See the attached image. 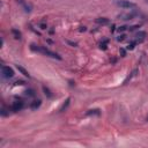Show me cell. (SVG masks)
<instances>
[{"label": "cell", "instance_id": "cell-14", "mask_svg": "<svg viewBox=\"0 0 148 148\" xmlns=\"http://www.w3.org/2000/svg\"><path fill=\"white\" fill-rule=\"evenodd\" d=\"M106 47H108V39H105V40H103V42L99 43V49L106 50Z\"/></svg>", "mask_w": 148, "mask_h": 148}, {"label": "cell", "instance_id": "cell-22", "mask_svg": "<svg viewBox=\"0 0 148 148\" xmlns=\"http://www.w3.org/2000/svg\"><path fill=\"white\" fill-rule=\"evenodd\" d=\"M126 28H127V27H125V25L119 27V28H118V31H119V32H120V31H124V30H126Z\"/></svg>", "mask_w": 148, "mask_h": 148}, {"label": "cell", "instance_id": "cell-23", "mask_svg": "<svg viewBox=\"0 0 148 148\" xmlns=\"http://www.w3.org/2000/svg\"><path fill=\"white\" fill-rule=\"evenodd\" d=\"M120 52H121V56H123V57H125V50H124V49H121V50H120Z\"/></svg>", "mask_w": 148, "mask_h": 148}, {"label": "cell", "instance_id": "cell-25", "mask_svg": "<svg viewBox=\"0 0 148 148\" xmlns=\"http://www.w3.org/2000/svg\"><path fill=\"white\" fill-rule=\"evenodd\" d=\"M146 2H148V0H146Z\"/></svg>", "mask_w": 148, "mask_h": 148}, {"label": "cell", "instance_id": "cell-5", "mask_svg": "<svg viewBox=\"0 0 148 148\" xmlns=\"http://www.w3.org/2000/svg\"><path fill=\"white\" fill-rule=\"evenodd\" d=\"M146 36H147V34H146L145 31H139L138 34H135V42H136V43H138V42L140 43V42L145 40Z\"/></svg>", "mask_w": 148, "mask_h": 148}, {"label": "cell", "instance_id": "cell-11", "mask_svg": "<svg viewBox=\"0 0 148 148\" xmlns=\"http://www.w3.org/2000/svg\"><path fill=\"white\" fill-rule=\"evenodd\" d=\"M86 114H87V116H91V114L99 116V114H101V111H99V109H92V110H89V111H88Z\"/></svg>", "mask_w": 148, "mask_h": 148}, {"label": "cell", "instance_id": "cell-2", "mask_svg": "<svg viewBox=\"0 0 148 148\" xmlns=\"http://www.w3.org/2000/svg\"><path fill=\"white\" fill-rule=\"evenodd\" d=\"M114 3L120 7V8H125V9H135L136 5L134 2H131L130 0H114Z\"/></svg>", "mask_w": 148, "mask_h": 148}, {"label": "cell", "instance_id": "cell-17", "mask_svg": "<svg viewBox=\"0 0 148 148\" xmlns=\"http://www.w3.org/2000/svg\"><path fill=\"white\" fill-rule=\"evenodd\" d=\"M7 110H6V108L5 106H2V109H1V116H3V117H6V116H8V113L9 112H6Z\"/></svg>", "mask_w": 148, "mask_h": 148}, {"label": "cell", "instance_id": "cell-12", "mask_svg": "<svg viewBox=\"0 0 148 148\" xmlns=\"http://www.w3.org/2000/svg\"><path fill=\"white\" fill-rule=\"evenodd\" d=\"M12 34H13V36H14V38L15 39H21V32L18 31V30H16V29H13L12 30Z\"/></svg>", "mask_w": 148, "mask_h": 148}, {"label": "cell", "instance_id": "cell-9", "mask_svg": "<svg viewBox=\"0 0 148 148\" xmlns=\"http://www.w3.org/2000/svg\"><path fill=\"white\" fill-rule=\"evenodd\" d=\"M40 104H42V101H40V99H37V101H34V102H31V104H30V108H31L32 110H36V109H38V108L40 106Z\"/></svg>", "mask_w": 148, "mask_h": 148}, {"label": "cell", "instance_id": "cell-3", "mask_svg": "<svg viewBox=\"0 0 148 148\" xmlns=\"http://www.w3.org/2000/svg\"><path fill=\"white\" fill-rule=\"evenodd\" d=\"M1 74H2L3 77L10 79V77L14 76L15 73H14V71H13L12 67H9V66H2V67H1Z\"/></svg>", "mask_w": 148, "mask_h": 148}, {"label": "cell", "instance_id": "cell-13", "mask_svg": "<svg viewBox=\"0 0 148 148\" xmlns=\"http://www.w3.org/2000/svg\"><path fill=\"white\" fill-rule=\"evenodd\" d=\"M69 101H71V98H69V97H68V98H67V99H66V101H65V103H64V104H62V105H61V108H60V109H59V111H60V112H61V111H64V110H65V109H67V106H68V105H69Z\"/></svg>", "mask_w": 148, "mask_h": 148}, {"label": "cell", "instance_id": "cell-15", "mask_svg": "<svg viewBox=\"0 0 148 148\" xmlns=\"http://www.w3.org/2000/svg\"><path fill=\"white\" fill-rule=\"evenodd\" d=\"M43 90H44V94H45V95H46L47 97H50V98H51V97L53 96V95L51 94V91H50V89H49V88H46L45 86L43 87Z\"/></svg>", "mask_w": 148, "mask_h": 148}, {"label": "cell", "instance_id": "cell-1", "mask_svg": "<svg viewBox=\"0 0 148 148\" xmlns=\"http://www.w3.org/2000/svg\"><path fill=\"white\" fill-rule=\"evenodd\" d=\"M30 49H31V51H34V52H38V53H42V54H44V56L51 57V58H53V59L61 60V57H60L58 53H56V52H53V51H51V50H49V49H46V47H44V46H39V45H36V44H31V45H30Z\"/></svg>", "mask_w": 148, "mask_h": 148}, {"label": "cell", "instance_id": "cell-24", "mask_svg": "<svg viewBox=\"0 0 148 148\" xmlns=\"http://www.w3.org/2000/svg\"><path fill=\"white\" fill-rule=\"evenodd\" d=\"M68 44H71V45H74V46H76V43H73V42H68Z\"/></svg>", "mask_w": 148, "mask_h": 148}, {"label": "cell", "instance_id": "cell-8", "mask_svg": "<svg viewBox=\"0 0 148 148\" xmlns=\"http://www.w3.org/2000/svg\"><path fill=\"white\" fill-rule=\"evenodd\" d=\"M96 23L102 24V25H105V24H109L110 23V20L106 18V17H98V18H96Z\"/></svg>", "mask_w": 148, "mask_h": 148}, {"label": "cell", "instance_id": "cell-4", "mask_svg": "<svg viewBox=\"0 0 148 148\" xmlns=\"http://www.w3.org/2000/svg\"><path fill=\"white\" fill-rule=\"evenodd\" d=\"M23 106H24V103H23L22 101H15V102L12 104L10 109H12L14 112H16V111H21V110L23 109Z\"/></svg>", "mask_w": 148, "mask_h": 148}, {"label": "cell", "instance_id": "cell-19", "mask_svg": "<svg viewBox=\"0 0 148 148\" xmlns=\"http://www.w3.org/2000/svg\"><path fill=\"white\" fill-rule=\"evenodd\" d=\"M135 44H136V42H132L131 44H128L127 50H133V49H134V46H135Z\"/></svg>", "mask_w": 148, "mask_h": 148}, {"label": "cell", "instance_id": "cell-7", "mask_svg": "<svg viewBox=\"0 0 148 148\" xmlns=\"http://www.w3.org/2000/svg\"><path fill=\"white\" fill-rule=\"evenodd\" d=\"M134 16H136L135 13H131V14H121V15H119L120 20H132Z\"/></svg>", "mask_w": 148, "mask_h": 148}, {"label": "cell", "instance_id": "cell-16", "mask_svg": "<svg viewBox=\"0 0 148 148\" xmlns=\"http://www.w3.org/2000/svg\"><path fill=\"white\" fill-rule=\"evenodd\" d=\"M25 95L27 96H35V91L32 89H28V90H25Z\"/></svg>", "mask_w": 148, "mask_h": 148}, {"label": "cell", "instance_id": "cell-18", "mask_svg": "<svg viewBox=\"0 0 148 148\" xmlns=\"http://www.w3.org/2000/svg\"><path fill=\"white\" fill-rule=\"evenodd\" d=\"M125 38H126V35H124V34H123V35H120V36H118V37H117V40H118V42H123Z\"/></svg>", "mask_w": 148, "mask_h": 148}, {"label": "cell", "instance_id": "cell-6", "mask_svg": "<svg viewBox=\"0 0 148 148\" xmlns=\"http://www.w3.org/2000/svg\"><path fill=\"white\" fill-rule=\"evenodd\" d=\"M17 2L21 3V6L23 7V9H24L27 13H30V12H31V6H30L28 2H25L24 0H17Z\"/></svg>", "mask_w": 148, "mask_h": 148}, {"label": "cell", "instance_id": "cell-20", "mask_svg": "<svg viewBox=\"0 0 148 148\" xmlns=\"http://www.w3.org/2000/svg\"><path fill=\"white\" fill-rule=\"evenodd\" d=\"M15 84H16V86H18V84H20V86H24V84H25V81L18 80V81H16V82H15Z\"/></svg>", "mask_w": 148, "mask_h": 148}, {"label": "cell", "instance_id": "cell-10", "mask_svg": "<svg viewBox=\"0 0 148 148\" xmlns=\"http://www.w3.org/2000/svg\"><path fill=\"white\" fill-rule=\"evenodd\" d=\"M16 67H17V69H18V72H20L21 74H23V75H24V76H27L28 79L30 77V74L28 73V71H25V69H24V68H23L22 66H20V65H17Z\"/></svg>", "mask_w": 148, "mask_h": 148}, {"label": "cell", "instance_id": "cell-21", "mask_svg": "<svg viewBox=\"0 0 148 148\" xmlns=\"http://www.w3.org/2000/svg\"><path fill=\"white\" fill-rule=\"evenodd\" d=\"M138 28H139V25H132V27L128 28V30H130V31H133V30H135V29H138Z\"/></svg>", "mask_w": 148, "mask_h": 148}]
</instances>
